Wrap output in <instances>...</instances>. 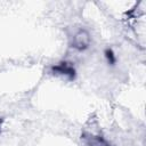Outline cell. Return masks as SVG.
<instances>
[{
	"instance_id": "cell-1",
	"label": "cell",
	"mask_w": 146,
	"mask_h": 146,
	"mask_svg": "<svg viewBox=\"0 0 146 146\" xmlns=\"http://www.w3.org/2000/svg\"><path fill=\"white\" fill-rule=\"evenodd\" d=\"M90 43L91 36L86 29H79L71 36V47H73L76 50H84L90 46Z\"/></svg>"
},
{
	"instance_id": "cell-2",
	"label": "cell",
	"mask_w": 146,
	"mask_h": 146,
	"mask_svg": "<svg viewBox=\"0 0 146 146\" xmlns=\"http://www.w3.org/2000/svg\"><path fill=\"white\" fill-rule=\"evenodd\" d=\"M50 72L55 75L63 76L67 80H74L75 73H76L73 64L71 62H66V60H63V62H59V63L52 65L50 67Z\"/></svg>"
},
{
	"instance_id": "cell-3",
	"label": "cell",
	"mask_w": 146,
	"mask_h": 146,
	"mask_svg": "<svg viewBox=\"0 0 146 146\" xmlns=\"http://www.w3.org/2000/svg\"><path fill=\"white\" fill-rule=\"evenodd\" d=\"M105 57H106V59H107V62L110 63V64H114L115 63V60H116V58H115V55H114V52L112 51V49H106L105 50Z\"/></svg>"
},
{
	"instance_id": "cell-4",
	"label": "cell",
	"mask_w": 146,
	"mask_h": 146,
	"mask_svg": "<svg viewBox=\"0 0 146 146\" xmlns=\"http://www.w3.org/2000/svg\"><path fill=\"white\" fill-rule=\"evenodd\" d=\"M2 122H3V119H0V132H1V125H2Z\"/></svg>"
}]
</instances>
